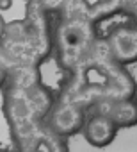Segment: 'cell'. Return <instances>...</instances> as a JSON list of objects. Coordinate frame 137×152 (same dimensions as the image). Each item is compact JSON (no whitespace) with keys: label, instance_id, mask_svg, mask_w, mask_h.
<instances>
[{"label":"cell","instance_id":"1","mask_svg":"<svg viewBox=\"0 0 137 152\" xmlns=\"http://www.w3.org/2000/svg\"><path fill=\"white\" fill-rule=\"evenodd\" d=\"M94 32L105 41L107 54L116 64L125 66L137 61V22L133 18L123 16L109 27L94 25Z\"/></svg>","mask_w":137,"mask_h":152},{"label":"cell","instance_id":"2","mask_svg":"<svg viewBox=\"0 0 137 152\" xmlns=\"http://www.w3.org/2000/svg\"><path fill=\"white\" fill-rule=\"evenodd\" d=\"M94 25L84 22H64L57 32V52L64 66H77L94 45Z\"/></svg>","mask_w":137,"mask_h":152},{"label":"cell","instance_id":"3","mask_svg":"<svg viewBox=\"0 0 137 152\" xmlns=\"http://www.w3.org/2000/svg\"><path fill=\"white\" fill-rule=\"evenodd\" d=\"M86 115L73 100H62L55 104L46 116V129L57 138H70L82 131Z\"/></svg>","mask_w":137,"mask_h":152},{"label":"cell","instance_id":"4","mask_svg":"<svg viewBox=\"0 0 137 152\" xmlns=\"http://www.w3.org/2000/svg\"><path fill=\"white\" fill-rule=\"evenodd\" d=\"M93 109L109 116L119 129L137 125V100H133L132 97L100 99L94 102Z\"/></svg>","mask_w":137,"mask_h":152},{"label":"cell","instance_id":"5","mask_svg":"<svg viewBox=\"0 0 137 152\" xmlns=\"http://www.w3.org/2000/svg\"><path fill=\"white\" fill-rule=\"evenodd\" d=\"M119 127L109 118L105 116L103 113L100 111H93L86 122H84V127H82V134H84V140L94 147V148H103V147H109L116 134H118Z\"/></svg>","mask_w":137,"mask_h":152},{"label":"cell","instance_id":"6","mask_svg":"<svg viewBox=\"0 0 137 152\" xmlns=\"http://www.w3.org/2000/svg\"><path fill=\"white\" fill-rule=\"evenodd\" d=\"M0 152H14V150H9V148H0Z\"/></svg>","mask_w":137,"mask_h":152}]
</instances>
